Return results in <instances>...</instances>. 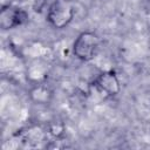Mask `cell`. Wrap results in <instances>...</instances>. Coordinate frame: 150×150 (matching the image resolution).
Masks as SVG:
<instances>
[{
	"instance_id": "1",
	"label": "cell",
	"mask_w": 150,
	"mask_h": 150,
	"mask_svg": "<svg viewBox=\"0 0 150 150\" xmlns=\"http://www.w3.org/2000/svg\"><path fill=\"white\" fill-rule=\"evenodd\" d=\"M74 14V7L69 1L55 0L48 8L47 20L54 28L62 29L71 22Z\"/></svg>"
},
{
	"instance_id": "2",
	"label": "cell",
	"mask_w": 150,
	"mask_h": 150,
	"mask_svg": "<svg viewBox=\"0 0 150 150\" xmlns=\"http://www.w3.org/2000/svg\"><path fill=\"white\" fill-rule=\"evenodd\" d=\"M100 46L98 36L93 32H82L73 45L74 55L81 61H90Z\"/></svg>"
},
{
	"instance_id": "3",
	"label": "cell",
	"mask_w": 150,
	"mask_h": 150,
	"mask_svg": "<svg viewBox=\"0 0 150 150\" xmlns=\"http://www.w3.org/2000/svg\"><path fill=\"white\" fill-rule=\"evenodd\" d=\"M28 20V14L25 9L7 5L0 11V26L2 29H12L14 27L23 25Z\"/></svg>"
},
{
	"instance_id": "4",
	"label": "cell",
	"mask_w": 150,
	"mask_h": 150,
	"mask_svg": "<svg viewBox=\"0 0 150 150\" xmlns=\"http://www.w3.org/2000/svg\"><path fill=\"white\" fill-rule=\"evenodd\" d=\"M95 86L101 93L105 94L109 97H114L121 91V83L114 70L102 71L96 77Z\"/></svg>"
}]
</instances>
